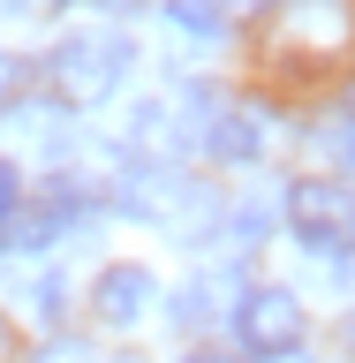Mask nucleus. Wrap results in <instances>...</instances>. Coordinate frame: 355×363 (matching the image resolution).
<instances>
[{
    "instance_id": "nucleus-15",
    "label": "nucleus",
    "mask_w": 355,
    "mask_h": 363,
    "mask_svg": "<svg viewBox=\"0 0 355 363\" xmlns=\"http://www.w3.org/2000/svg\"><path fill=\"white\" fill-rule=\"evenodd\" d=\"M0 8H8V16H23V8H30V0H0Z\"/></svg>"
},
{
    "instance_id": "nucleus-6",
    "label": "nucleus",
    "mask_w": 355,
    "mask_h": 363,
    "mask_svg": "<svg viewBox=\"0 0 355 363\" xmlns=\"http://www.w3.org/2000/svg\"><path fill=\"white\" fill-rule=\"evenodd\" d=\"M159 8H167V23L189 30V38H220V23H227L220 0H159Z\"/></svg>"
},
{
    "instance_id": "nucleus-5",
    "label": "nucleus",
    "mask_w": 355,
    "mask_h": 363,
    "mask_svg": "<svg viewBox=\"0 0 355 363\" xmlns=\"http://www.w3.org/2000/svg\"><path fill=\"white\" fill-rule=\"evenodd\" d=\"M204 144H212V159H257L265 152V121H257V106H220V99H204Z\"/></svg>"
},
{
    "instance_id": "nucleus-9",
    "label": "nucleus",
    "mask_w": 355,
    "mask_h": 363,
    "mask_svg": "<svg viewBox=\"0 0 355 363\" xmlns=\"http://www.w3.org/2000/svg\"><path fill=\"white\" fill-rule=\"evenodd\" d=\"M16 204H23V174L0 159V212H16Z\"/></svg>"
},
{
    "instance_id": "nucleus-12",
    "label": "nucleus",
    "mask_w": 355,
    "mask_h": 363,
    "mask_svg": "<svg viewBox=\"0 0 355 363\" xmlns=\"http://www.w3.org/2000/svg\"><path fill=\"white\" fill-rule=\"evenodd\" d=\"M340 348H348V363H355V318H348V325H340Z\"/></svg>"
},
{
    "instance_id": "nucleus-13",
    "label": "nucleus",
    "mask_w": 355,
    "mask_h": 363,
    "mask_svg": "<svg viewBox=\"0 0 355 363\" xmlns=\"http://www.w3.org/2000/svg\"><path fill=\"white\" fill-rule=\"evenodd\" d=\"M8 227H16V212H0V250H8Z\"/></svg>"
},
{
    "instance_id": "nucleus-3",
    "label": "nucleus",
    "mask_w": 355,
    "mask_h": 363,
    "mask_svg": "<svg viewBox=\"0 0 355 363\" xmlns=\"http://www.w3.org/2000/svg\"><path fill=\"white\" fill-rule=\"evenodd\" d=\"M235 340H242L249 356H288L295 340H303V303L288 288H249L235 303Z\"/></svg>"
},
{
    "instance_id": "nucleus-7",
    "label": "nucleus",
    "mask_w": 355,
    "mask_h": 363,
    "mask_svg": "<svg viewBox=\"0 0 355 363\" xmlns=\"http://www.w3.org/2000/svg\"><path fill=\"white\" fill-rule=\"evenodd\" d=\"M212 295H227V280H189V288H174V325H204V318H220Z\"/></svg>"
},
{
    "instance_id": "nucleus-1",
    "label": "nucleus",
    "mask_w": 355,
    "mask_h": 363,
    "mask_svg": "<svg viewBox=\"0 0 355 363\" xmlns=\"http://www.w3.org/2000/svg\"><path fill=\"white\" fill-rule=\"evenodd\" d=\"M129 61H136V45L121 38V30H68V38L45 53V84L61 91L68 106H98L106 91H121Z\"/></svg>"
},
{
    "instance_id": "nucleus-17",
    "label": "nucleus",
    "mask_w": 355,
    "mask_h": 363,
    "mask_svg": "<svg viewBox=\"0 0 355 363\" xmlns=\"http://www.w3.org/2000/svg\"><path fill=\"white\" fill-rule=\"evenodd\" d=\"M0 356H8V333H0Z\"/></svg>"
},
{
    "instance_id": "nucleus-4",
    "label": "nucleus",
    "mask_w": 355,
    "mask_h": 363,
    "mask_svg": "<svg viewBox=\"0 0 355 363\" xmlns=\"http://www.w3.org/2000/svg\"><path fill=\"white\" fill-rule=\"evenodd\" d=\"M159 303V280L144 265H106L98 272V288H91V311H98V325H144V311Z\"/></svg>"
},
{
    "instance_id": "nucleus-11",
    "label": "nucleus",
    "mask_w": 355,
    "mask_h": 363,
    "mask_svg": "<svg viewBox=\"0 0 355 363\" xmlns=\"http://www.w3.org/2000/svg\"><path fill=\"white\" fill-rule=\"evenodd\" d=\"M91 8H106V16H129V8H144V0H91Z\"/></svg>"
},
{
    "instance_id": "nucleus-8",
    "label": "nucleus",
    "mask_w": 355,
    "mask_h": 363,
    "mask_svg": "<svg viewBox=\"0 0 355 363\" xmlns=\"http://www.w3.org/2000/svg\"><path fill=\"white\" fill-rule=\"evenodd\" d=\"M30 303H38V318H61V280H53V272H45L38 288H30Z\"/></svg>"
},
{
    "instance_id": "nucleus-2",
    "label": "nucleus",
    "mask_w": 355,
    "mask_h": 363,
    "mask_svg": "<svg viewBox=\"0 0 355 363\" xmlns=\"http://www.w3.org/2000/svg\"><path fill=\"white\" fill-rule=\"evenodd\" d=\"M280 212H288L295 242L325 250V257L355 250V189L348 182H295L288 197H280Z\"/></svg>"
},
{
    "instance_id": "nucleus-14",
    "label": "nucleus",
    "mask_w": 355,
    "mask_h": 363,
    "mask_svg": "<svg viewBox=\"0 0 355 363\" xmlns=\"http://www.w3.org/2000/svg\"><path fill=\"white\" fill-rule=\"evenodd\" d=\"M189 363H227V356H212V348H197V356H189Z\"/></svg>"
},
{
    "instance_id": "nucleus-16",
    "label": "nucleus",
    "mask_w": 355,
    "mask_h": 363,
    "mask_svg": "<svg viewBox=\"0 0 355 363\" xmlns=\"http://www.w3.org/2000/svg\"><path fill=\"white\" fill-rule=\"evenodd\" d=\"M235 8H265V0H235Z\"/></svg>"
},
{
    "instance_id": "nucleus-10",
    "label": "nucleus",
    "mask_w": 355,
    "mask_h": 363,
    "mask_svg": "<svg viewBox=\"0 0 355 363\" xmlns=\"http://www.w3.org/2000/svg\"><path fill=\"white\" fill-rule=\"evenodd\" d=\"M8 99H16V61L0 53V106H8Z\"/></svg>"
}]
</instances>
